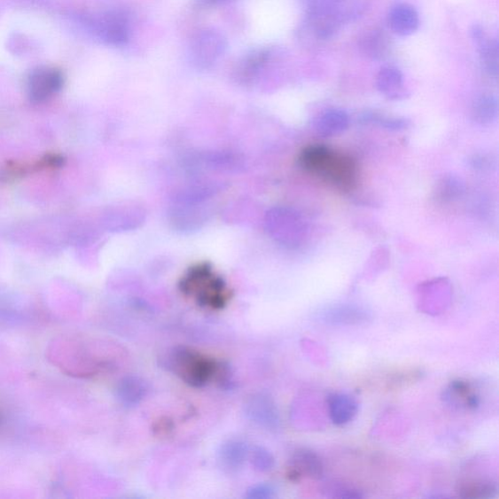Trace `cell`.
Returning <instances> with one entry per match:
<instances>
[{
    "instance_id": "1",
    "label": "cell",
    "mask_w": 499,
    "mask_h": 499,
    "mask_svg": "<svg viewBox=\"0 0 499 499\" xmlns=\"http://www.w3.org/2000/svg\"><path fill=\"white\" fill-rule=\"evenodd\" d=\"M299 162L302 169L319 175L339 190L349 191L356 187L357 163L347 154L325 145L313 144L300 152Z\"/></svg>"
},
{
    "instance_id": "2",
    "label": "cell",
    "mask_w": 499,
    "mask_h": 499,
    "mask_svg": "<svg viewBox=\"0 0 499 499\" xmlns=\"http://www.w3.org/2000/svg\"><path fill=\"white\" fill-rule=\"evenodd\" d=\"M183 295L193 298L198 305L210 309H222L232 297V292L223 278L208 262L194 264L179 283Z\"/></svg>"
},
{
    "instance_id": "3",
    "label": "cell",
    "mask_w": 499,
    "mask_h": 499,
    "mask_svg": "<svg viewBox=\"0 0 499 499\" xmlns=\"http://www.w3.org/2000/svg\"><path fill=\"white\" fill-rule=\"evenodd\" d=\"M166 367L184 384L194 388L216 379L220 363L188 347H175L165 358Z\"/></svg>"
},
{
    "instance_id": "4",
    "label": "cell",
    "mask_w": 499,
    "mask_h": 499,
    "mask_svg": "<svg viewBox=\"0 0 499 499\" xmlns=\"http://www.w3.org/2000/svg\"><path fill=\"white\" fill-rule=\"evenodd\" d=\"M82 23L88 34L106 45L123 46L131 37V19L122 10L87 16Z\"/></svg>"
},
{
    "instance_id": "5",
    "label": "cell",
    "mask_w": 499,
    "mask_h": 499,
    "mask_svg": "<svg viewBox=\"0 0 499 499\" xmlns=\"http://www.w3.org/2000/svg\"><path fill=\"white\" fill-rule=\"evenodd\" d=\"M227 48V38L221 32L214 28L202 29L190 44V62L199 70H207L220 60Z\"/></svg>"
},
{
    "instance_id": "6",
    "label": "cell",
    "mask_w": 499,
    "mask_h": 499,
    "mask_svg": "<svg viewBox=\"0 0 499 499\" xmlns=\"http://www.w3.org/2000/svg\"><path fill=\"white\" fill-rule=\"evenodd\" d=\"M341 26L334 10L326 13L306 14L298 34L306 44L323 43L334 38Z\"/></svg>"
},
{
    "instance_id": "7",
    "label": "cell",
    "mask_w": 499,
    "mask_h": 499,
    "mask_svg": "<svg viewBox=\"0 0 499 499\" xmlns=\"http://www.w3.org/2000/svg\"><path fill=\"white\" fill-rule=\"evenodd\" d=\"M64 74L53 66L35 68L27 78L28 95L35 102H43L60 91L64 85Z\"/></svg>"
},
{
    "instance_id": "8",
    "label": "cell",
    "mask_w": 499,
    "mask_h": 499,
    "mask_svg": "<svg viewBox=\"0 0 499 499\" xmlns=\"http://www.w3.org/2000/svg\"><path fill=\"white\" fill-rule=\"evenodd\" d=\"M246 412L253 423L271 432H276L281 426L276 401L268 394H257L249 398Z\"/></svg>"
},
{
    "instance_id": "9",
    "label": "cell",
    "mask_w": 499,
    "mask_h": 499,
    "mask_svg": "<svg viewBox=\"0 0 499 499\" xmlns=\"http://www.w3.org/2000/svg\"><path fill=\"white\" fill-rule=\"evenodd\" d=\"M250 448L246 441L230 438L223 441L217 451V462L224 473L236 474L249 458Z\"/></svg>"
},
{
    "instance_id": "10",
    "label": "cell",
    "mask_w": 499,
    "mask_h": 499,
    "mask_svg": "<svg viewBox=\"0 0 499 499\" xmlns=\"http://www.w3.org/2000/svg\"><path fill=\"white\" fill-rule=\"evenodd\" d=\"M444 402L455 409L476 410L481 398L476 389L465 380H454L443 391Z\"/></svg>"
},
{
    "instance_id": "11",
    "label": "cell",
    "mask_w": 499,
    "mask_h": 499,
    "mask_svg": "<svg viewBox=\"0 0 499 499\" xmlns=\"http://www.w3.org/2000/svg\"><path fill=\"white\" fill-rule=\"evenodd\" d=\"M473 42L486 73L497 77L499 72V44L495 38L487 35L481 26H474L472 31Z\"/></svg>"
},
{
    "instance_id": "12",
    "label": "cell",
    "mask_w": 499,
    "mask_h": 499,
    "mask_svg": "<svg viewBox=\"0 0 499 499\" xmlns=\"http://www.w3.org/2000/svg\"><path fill=\"white\" fill-rule=\"evenodd\" d=\"M320 319L330 326H357L365 324L371 319V316L363 308L342 305L323 311Z\"/></svg>"
},
{
    "instance_id": "13",
    "label": "cell",
    "mask_w": 499,
    "mask_h": 499,
    "mask_svg": "<svg viewBox=\"0 0 499 499\" xmlns=\"http://www.w3.org/2000/svg\"><path fill=\"white\" fill-rule=\"evenodd\" d=\"M290 465L289 476L292 480L297 481L301 476L318 480L324 474V465L320 456L309 448L297 449L291 458Z\"/></svg>"
},
{
    "instance_id": "14",
    "label": "cell",
    "mask_w": 499,
    "mask_h": 499,
    "mask_svg": "<svg viewBox=\"0 0 499 499\" xmlns=\"http://www.w3.org/2000/svg\"><path fill=\"white\" fill-rule=\"evenodd\" d=\"M272 52L269 48L253 49L244 55L234 68L237 80L249 82L258 77L271 60Z\"/></svg>"
},
{
    "instance_id": "15",
    "label": "cell",
    "mask_w": 499,
    "mask_h": 499,
    "mask_svg": "<svg viewBox=\"0 0 499 499\" xmlns=\"http://www.w3.org/2000/svg\"><path fill=\"white\" fill-rule=\"evenodd\" d=\"M388 25L394 34L400 36L414 35L419 27V16L412 5L398 4L390 10Z\"/></svg>"
},
{
    "instance_id": "16",
    "label": "cell",
    "mask_w": 499,
    "mask_h": 499,
    "mask_svg": "<svg viewBox=\"0 0 499 499\" xmlns=\"http://www.w3.org/2000/svg\"><path fill=\"white\" fill-rule=\"evenodd\" d=\"M149 393L146 381L136 375L125 376L116 387V397L126 408H134L142 402Z\"/></svg>"
},
{
    "instance_id": "17",
    "label": "cell",
    "mask_w": 499,
    "mask_h": 499,
    "mask_svg": "<svg viewBox=\"0 0 499 499\" xmlns=\"http://www.w3.org/2000/svg\"><path fill=\"white\" fill-rule=\"evenodd\" d=\"M327 406L331 423L339 426L354 420L359 408L356 399L345 394H330L327 397Z\"/></svg>"
},
{
    "instance_id": "18",
    "label": "cell",
    "mask_w": 499,
    "mask_h": 499,
    "mask_svg": "<svg viewBox=\"0 0 499 499\" xmlns=\"http://www.w3.org/2000/svg\"><path fill=\"white\" fill-rule=\"evenodd\" d=\"M376 84L378 91L390 100H402L408 95L404 76L396 67L381 68Z\"/></svg>"
},
{
    "instance_id": "19",
    "label": "cell",
    "mask_w": 499,
    "mask_h": 499,
    "mask_svg": "<svg viewBox=\"0 0 499 499\" xmlns=\"http://www.w3.org/2000/svg\"><path fill=\"white\" fill-rule=\"evenodd\" d=\"M362 53L373 61H383L390 53V39L380 28L366 31L359 39Z\"/></svg>"
},
{
    "instance_id": "20",
    "label": "cell",
    "mask_w": 499,
    "mask_h": 499,
    "mask_svg": "<svg viewBox=\"0 0 499 499\" xmlns=\"http://www.w3.org/2000/svg\"><path fill=\"white\" fill-rule=\"evenodd\" d=\"M349 117L341 110H329L318 116L315 129L322 136H332L347 129Z\"/></svg>"
},
{
    "instance_id": "21",
    "label": "cell",
    "mask_w": 499,
    "mask_h": 499,
    "mask_svg": "<svg viewBox=\"0 0 499 499\" xmlns=\"http://www.w3.org/2000/svg\"><path fill=\"white\" fill-rule=\"evenodd\" d=\"M375 0H334V13L341 25L357 21L373 5Z\"/></svg>"
},
{
    "instance_id": "22",
    "label": "cell",
    "mask_w": 499,
    "mask_h": 499,
    "mask_svg": "<svg viewBox=\"0 0 499 499\" xmlns=\"http://www.w3.org/2000/svg\"><path fill=\"white\" fill-rule=\"evenodd\" d=\"M457 494L459 497L463 498H493L497 494V485L492 480H484V479L463 481L458 484Z\"/></svg>"
},
{
    "instance_id": "23",
    "label": "cell",
    "mask_w": 499,
    "mask_h": 499,
    "mask_svg": "<svg viewBox=\"0 0 499 499\" xmlns=\"http://www.w3.org/2000/svg\"><path fill=\"white\" fill-rule=\"evenodd\" d=\"M498 102L495 96L485 94L479 96L472 105L473 120L481 125L492 124L497 117Z\"/></svg>"
},
{
    "instance_id": "24",
    "label": "cell",
    "mask_w": 499,
    "mask_h": 499,
    "mask_svg": "<svg viewBox=\"0 0 499 499\" xmlns=\"http://www.w3.org/2000/svg\"><path fill=\"white\" fill-rule=\"evenodd\" d=\"M464 192V184L456 177L448 175L439 183L436 193V199L441 202H452L462 197Z\"/></svg>"
},
{
    "instance_id": "25",
    "label": "cell",
    "mask_w": 499,
    "mask_h": 499,
    "mask_svg": "<svg viewBox=\"0 0 499 499\" xmlns=\"http://www.w3.org/2000/svg\"><path fill=\"white\" fill-rule=\"evenodd\" d=\"M252 465L259 472H269L276 466V458L268 448L257 446L250 452Z\"/></svg>"
},
{
    "instance_id": "26",
    "label": "cell",
    "mask_w": 499,
    "mask_h": 499,
    "mask_svg": "<svg viewBox=\"0 0 499 499\" xmlns=\"http://www.w3.org/2000/svg\"><path fill=\"white\" fill-rule=\"evenodd\" d=\"M324 492L327 496L331 498L359 499L364 497L363 493L359 491L358 488L336 482L329 484Z\"/></svg>"
},
{
    "instance_id": "27",
    "label": "cell",
    "mask_w": 499,
    "mask_h": 499,
    "mask_svg": "<svg viewBox=\"0 0 499 499\" xmlns=\"http://www.w3.org/2000/svg\"><path fill=\"white\" fill-rule=\"evenodd\" d=\"M306 14H320L332 12L334 0H300Z\"/></svg>"
},
{
    "instance_id": "28",
    "label": "cell",
    "mask_w": 499,
    "mask_h": 499,
    "mask_svg": "<svg viewBox=\"0 0 499 499\" xmlns=\"http://www.w3.org/2000/svg\"><path fill=\"white\" fill-rule=\"evenodd\" d=\"M276 488L269 484H259L248 488L246 492L247 499H270L276 496Z\"/></svg>"
},
{
    "instance_id": "29",
    "label": "cell",
    "mask_w": 499,
    "mask_h": 499,
    "mask_svg": "<svg viewBox=\"0 0 499 499\" xmlns=\"http://www.w3.org/2000/svg\"><path fill=\"white\" fill-rule=\"evenodd\" d=\"M230 2H231V0H200V4L207 7L219 6Z\"/></svg>"
}]
</instances>
